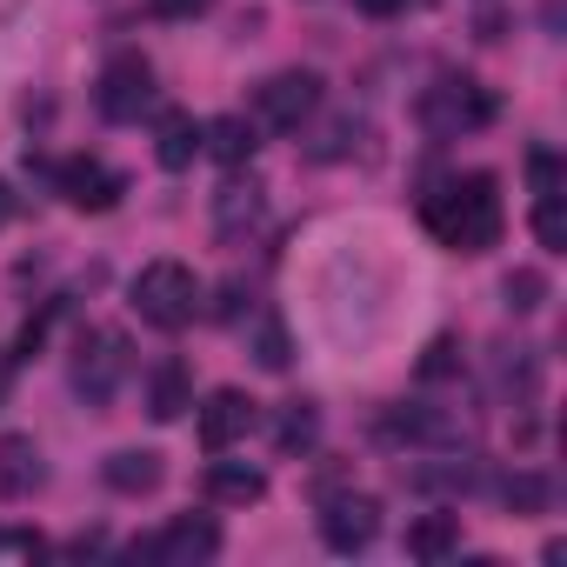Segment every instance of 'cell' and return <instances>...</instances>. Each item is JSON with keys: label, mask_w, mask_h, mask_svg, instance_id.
Here are the masks:
<instances>
[{"label": "cell", "mask_w": 567, "mask_h": 567, "mask_svg": "<svg viewBox=\"0 0 567 567\" xmlns=\"http://www.w3.org/2000/svg\"><path fill=\"white\" fill-rule=\"evenodd\" d=\"M421 220L441 247L454 254H487L501 240V194H494V174H461V181H441L427 200H421Z\"/></svg>", "instance_id": "1"}, {"label": "cell", "mask_w": 567, "mask_h": 567, "mask_svg": "<svg viewBox=\"0 0 567 567\" xmlns=\"http://www.w3.org/2000/svg\"><path fill=\"white\" fill-rule=\"evenodd\" d=\"M194 308H200V280H194L187 260H147L134 274V315L147 328H167L174 334V328L194 321Z\"/></svg>", "instance_id": "2"}, {"label": "cell", "mask_w": 567, "mask_h": 567, "mask_svg": "<svg viewBox=\"0 0 567 567\" xmlns=\"http://www.w3.org/2000/svg\"><path fill=\"white\" fill-rule=\"evenodd\" d=\"M315 107H321V81H315L308 68L267 74V81L254 87V121H260V127H274V134H295Z\"/></svg>", "instance_id": "3"}, {"label": "cell", "mask_w": 567, "mask_h": 567, "mask_svg": "<svg viewBox=\"0 0 567 567\" xmlns=\"http://www.w3.org/2000/svg\"><path fill=\"white\" fill-rule=\"evenodd\" d=\"M94 101H101V114H107V121H141V114H147V101H154V68H147L141 54L107 61V68H101Z\"/></svg>", "instance_id": "4"}, {"label": "cell", "mask_w": 567, "mask_h": 567, "mask_svg": "<svg viewBox=\"0 0 567 567\" xmlns=\"http://www.w3.org/2000/svg\"><path fill=\"white\" fill-rule=\"evenodd\" d=\"M121 374H127V341H121V334H87V341L74 348V394L114 401Z\"/></svg>", "instance_id": "5"}, {"label": "cell", "mask_w": 567, "mask_h": 567, "mask_svg": "<svg viewBox=\"0 0 567 567\" xmlns=\"http://www.w3.org/2000/svg\"><path fill=\"white\" fill-rule=\"evenodd\" d=\"M54 181H61L68 207H81V214H107V207L127 194V181H121L107 161H87V154H81V161H61V174H54Z\"/></svg>", "instance_id": "6"}, {"label": "cell", "mask_w": 567, "mask_h": 567, "mask_svg": "<svg viewBox=\"0 0 567 567\" xmlns=\"http://www.w3.org/2000/svg\"><path fill=\"white\" fill-rule=\"evenodd\" d=\"M374 534H381V507H374L368 494H341V501L321 507V540H328L334 554H361Z\"/></svg>", "instance_id": "7"}, {"label": "cell", "mask_w": 567, "mask_h": 567, "mask_svg": "<svg viewBox=\"0 0 567 567\" xmlns=\"http://www.w3.org/2000/svg\"><path fill=\"white\" fill-rule=\"evenodd\" d=\"M147 554H154V560H167V567L214 560V554H220V527H214L207 514H181V520H167V527L147 540Z\"/></svg>", "instance_id": "8"}, {"label": "cell", "mask_w": 567, "mask_h": 567, "mask_svg": "<svg viewBox=\"0 0 567 567\" xmlns=\"http://www.w3.org/2000/svg\"><path fill=\"white\" fill-rule=\"evenodd\" d=\"M247 427H254V401H247L240 388L207 394V408H200V447H207V454H227Z\"/></svg>", "instance_id": "9"}, {"label": "cell", "mask_w": 567, "mask_h": 567, "mask_svg": "<svg viewBox=\"0 0 567 567\" xmlns=\"http://www.w3.org/2000/svg\"><path fill=\"white\" fill-rule=\"evenodd\" d=\"M427 121L434 127H481V121H494V94L481 81H441V94L427 101Z\"/></svg>", "instance_id": "10"}, {"label": "cell", "mask_w": 567, "mask_h": 567, "mask_svg": "<svg viewBox=\"0 0 567 567\" xmlns=\"http://www.w3.org/2000/svg\"><path fill=\"white\" fill-rule=\"evenodd\" d=\"M41 447L28 434H0V501H28L41 487Z\"/></svg>", "instance_id": "11"}, {"label": "cell", "mask_w": 567, "mask_h": 567, "mask_svg": "<svg viewBox=\"0 0 567 567\" xmlns=\"http://www.w3.org/2000/svg\"><path fill=\"white\" fill-rule=\"evenodd\" d=\"M267 494V474L254 461H214L207 467V501L214 507H254Z\"/></svg>", "instance_id": "12"}, {"label": "cell", "mask_w": 567, "mask_h": 567, "mask_svg": "<svg viewBox=\"0 0 567 567\" xmlns=\"http://www.w3.org/2000/svg\"><path fill=\"white\" fill-rule=\"evenodd\" d=\"M101 474H107L114 494H154L167 467H161V454H147V447H121V454H107Z\"/></svg>", "instance_id": "13"}, {"label": "cell", "mask_w": 567, "mask_h": 567, "mask_svg": "<svg viewBox=\"0 0 567 567\" xmlns=\"http://www.w3.org/2000/svg\"><path fill=\"white\" fill-rule=\"evenodd\" d=\"M200 147H207L220 167H247V161H254V121L220 114V121H207V127H200Z\"/></svg>", "instance_id": "14"}, {"label": "cell", "mask_w": 567, "mask_h": 567, "mask_svg": "<svg viewBox=\"0 0 567 567\" xmlns=\"http://www.w3.org/2000/svg\"><path fill=\"white\" fill-rule=\"evenodd\" d=\"M187 408H194V381H187V368H181V361L154 368V381H147V414H154V421H181Z\"/></svg>", "instance_id": "15"}, {"label": "cell", "mask_w": 567, "mask_h": 567, "mask_svg": "<svg viewBox=\"0 0 567 567\" xmlns=\"http://www.w3.org/2000/svg\"><path fill=\"white\" fill-rule=\"evenodd\" d=\"M454 547H461V514H421L408 527V554L414 560H447Z\"/></svg>", "instance_id": "16"}, {"label": "cell", "mask_w": 567, "mask_h": 567, "mask_svg": "<svg viewBox=\"0 0 567 567\" xmlns=\"http://www.w3.org/2000/svg\"><path fill=\"white\" fill-rule=\"evenodd\" d=\"M194 154H200L194 114H167V121H161V141H154V161H161L167 174H181V167H194Z\"/></svg>", "instance_id": "17"}, {"label": "cell", "mask_w": 567, "mask_h": 567, "mask_svg": "<svg viewBox=\"0 0 567 567\" xmlns=\"http://www.w3.org/2000/svg\"><path fill=\"white\" fill-rule=\"evenodd\" d=\"M381 434H388V441H447L454 427H447L441 414H421V408H394V414L381 421Z\"/></svg>", "instance_id": "18"}, {"label": "cell", "mask_w": 567, "mask_h": 567, "mask_svg": "<svg viewBox=\"0 0 567 567\" xmlns=\"http://www.w3.org/2000/svg\"><path fill=\"white\" fill-rule=\"evenodd\" d=\"M214 220H220V234H240V227H254V220H260V194H254V187H220V200H214Z\"/></svg>", "instance_id": "19"}, {"label": "cell", "mask_w": 567, "mask_h": 567, "mask_svg": "<svg viewBox=\"0 0 567 567\" xmlns=\"http://www.w3.org/2000/svg\"><path fill=\"white\" fill-rule=\"evenodd\" d=\"M254 361H260V368H274V374L295 361V348H288V328H280L274 315H260V321H254Z\"/></svg>", "instance_id": "20"}, {"label": "cell", "mask_w": 567, "mask_h": 567, "mask_svg": "<svg viewBox=\"0 0 567 567\" xmlns=\"http://www.w3.org/2000/svg\"><path fill=\"white\" fill-rule=\"evenodd\" d=\"M501 295H507V308H514V315H534V308L547 301V274H534V267H514Z\"/></svg>", "instance_id": "21"}, {"label": "cell", "mask_w": 567, "mask_h": 567, "mask_svg": "<svg viewBox=\"0 0 567 567\" xmlns=\"http://www.w3.org/2000/svg\"><path fill=\"white\" fill-rule=\"evenodd\" d=\"M534 234H540V247H567V214H560V187H554V194H540V207H534Z\"/></svg>", "instance_id": "22"}, {"label": "cell", "mask_w": 567, "mask_h": 567, "mask_svg": "<svg viewBox=\"0 0 567 567\" xmlns=\"http://www.w3.org/2000/svg\"><path fill=\"white\" fill-rule=\"evenodd\" d=\"M315 434H321V421H315V408H308V401H295V408H288V421H280V447H288V454H295V447H308Z\"/></svg>", "instance_id": "23"}, {"label": "cell", "mask_w": 567, "mask_h": 567, "mask_svg": "<svg viewBox=\"0 0 567 567\" xmlns=\"http://www.w3.org/2000/svg\"><path fill=\"white\" fill-rule=\"evenodd\" d=\"M507 501H514L520 514H534V507H547V481H540V474H514V481H507Z\"/></svg>", "instance_id": "24"}, {"label": "cell", "mask_w": 567, "mask_h": 567, "mask_svg": "<svg viewBox=\"0 0 567 567\" xmlns=\"http://www.w3.org/2000/svg\"><path fill=\"white\" fill-rule=\"evenodd\" d=\"M348 134H361V121H334L328 141H315V154H321V161H341V154H348Z\"/></svg>", "instance_id": "25"}, {"label": "cell", "mask_w": 567, "mask_h": 567, "mask_svg": "<svg viewBox=\"0 0 567 567\" xmlns=\"http://www.w3.org/2000/svg\"><path fill=\"white\" fill-rule=\"evenodd\" d=\"M214 0H154V14L161 21H194V14H207Z\"/></svg>", "instance_id": "26"}, {"label": "cell", "mask_w": 567, "mask_h": 567, "mask_svg": "<svg viewBox=\"0 0 567 567\" xmlns=\"http://www.w3.org/2000/svg\"><path fill=\"white\" fill-rule=\"evenodd\" d=\"M421 374H427V381L454 374V341H434V348H427V361H421Z\"/></svg>", "instance_id": "27"}, {"label": "cell", "mask_w": 567, "mask_h": 567, "mask_svg": "<svg viewBox=\"0 0 567 567\" xmlns=\"http://www.w3.org/2000/svg\"><path fill=\"white\" fill-rule=\"evenodd\" d=\"M354 8H361V14H374V21H388V14H401V8H408V0H354Z\"/></svg>", "instance_id": "28"}, {"label": "cell", "mask_w": 567, "mask_h": 567, "mask_svg": "<svg viewBox=\"0 0 567 567\" xmlns=\"http://www.w3.org/2000/svg\"><path fill=\"white\" fill-rule=\"evenodd\" d=\"M14 220V194H8V181H0V227Z\"/></svg>", "instance_id": "29"}]
</instances>
